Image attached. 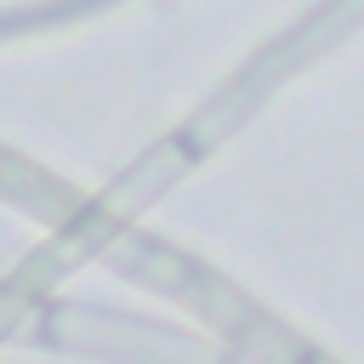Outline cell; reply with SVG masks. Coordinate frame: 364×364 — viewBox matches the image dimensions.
<instances>
[{
    "mask_svg": "<svg viewBox=\"0 0 364 364\" xmlns=\"http://www.w3.org/2000/svg\"><path fill=\"white\" fill-rule=\"evenodd\" d=\"M57 336L80 341V347H108L119 358H148V364H205L176 336H159V330H142V324H114V318H97V313H57Z\"/></svg>",
    "mask_w": 364,
    "mask_h": 364,
    "instance_id": "6da1fadb",
    "label": "cell"
}]
</instances>
